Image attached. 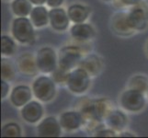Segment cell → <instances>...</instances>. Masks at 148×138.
Here are the masks:
<instances>
[{"instance_id":"obj_1","label":"cell","mask_w":148,"mask_h":138,"mask_svg":"<svg viewBox=\"0 0 148 138\" xmlns=\"http://www.w3.org/2000/svg\"><path fill=\"white\" fill-rule=\"evenodd\" d=\"M32 22L25 17L16 19L12 24V34L18 42L23 44L32 43L35 40V33Z\"/></svg>"},{"instance_id":"obj_2","label":"cell","mask_w":148,"mask_h":138,"mask_svg":"<svg viewBox=\"0 0 148 138\" xmlns=\"http://www.w3.org/2000/svg\"><path fill=\"white\" fill-rule=\"evenodd\" d=\"M55 82L53 78L48 76H40L34 81L32 86L33 94L36 98L42 101L48 102L52 100L55 96Z\"/></svg>"},{"instance_id":"obj_3","label":"cell","mask_w":148,"mask_h":138,"mask_svg":"<svg viewBox=\"0 0 148 138\" xmlns=\"http://www.w3.org/2000/svg\"><path fill=\"white\" fill-rule=\"evenodd\" d=\"M82 59L81 50L76 46H65L59 52L58 65L65 71H70L79 65Z\"/></svg>"},{"instance_id":"obj_4","label":"cell","mask_w":148,"mask_h":138,"mask_svg":"<svg viewBox=\"0 0 148 138\" xmlns=\"http://www.w3.org/2000/svg\"><path fill=\"white\" fill-rule=\"evenodd\" d=\"M67 87L68 89L75 94H81L88 89L90 84L89 74L86 71L79 67L73 70L69 73L67 79Z\"/></svg>"},{"instance_id":"obj_5","label":"cell","mask_w":148,"mask_h":138,"mask_svg":"<svg viewBox=\"0 0 148 138\" xmlns=\"http://www.w3.org/2000/svg\"><path fill=\"white\" fill-rule=\"evenodd\" d=\"M36 64L38 70L42 73H53L57 68V57L55 52L50 47L42 48L37 54Z\"/></svg>"},{"instance_id":"obj_6","label":"cell","mask_w":148,"mask_h":138,"mask_svg":"<svg viewBox=\"0 0 148 138\" xmlns=\"http://www.w3.org/2000/svg\"><path fill=\"white\" fill-rule=\"evenodd\" d=\"M121 104L126 111L137 112L145 107V100L143 92L130 89L122 93Z\"/></svg>"},{"instance_id":"obj_7","label":"cell","mask_w":148,"mask_h":138,"mask_svg":"<svg viewBox=\"0 0 148 138\" xmlns=\"http://www.w3.org/2000/svg\"><path fill=\"white\" fill-rule=\"evenodd\" d=\"M61 124L54 117H47L40 122L37 131L39 136L57 137L61 135Z\"/></svg>"},{"instance_id":"obj_8","label":"cell","mask_w":148,"mask_h":138,"mask_svg":"<svg viewBox=\"0 0 148 138\" xmlns=\"http://www.w3.org/2000/svg\"><path fill=\"white\" fill-rule=\"evenodd\" d=\"M127 22L134 30H143L146 28L147 16L145 9L135 7L127 14Z\"/></svg>"},{"instance_id":"obj_9","label":"cell","mask_w":148,"mask_h":138,"mask_svg":"<svg viewBox=\"0 0 148 138\" xmlns=\"http://www.w3.org/2000/svg\"><path fill=\"white\" fill-rule=\"evenodd\" d=\"M49 20L53 29L63 32L67 29L69 25V17L64 9L60 8H53L49 11Z\"/></svg>"},{"instance_id":"obj_10","label":"cell","mask_w":148,"mask_h":138,"mask_svg":"<svg viewBox=\"0 0 148 138\" xmlns=\"http://www.w3.org/2000/svg\"><path fill=\"white\" fill-rule=\"evenodd\" d=\"M43 115V109L37 101H29L23 106L21 110L22 118L29 124L39 122Z\"/></svg>"},{"instance_id":"obj_11","label":"cell","mask_w":148,"mask_h":138,"mask_svg":"<svg viewBox=\"0 0 148 138\" xmlns=\"http://www.w3.org/2000/svg\"><path fill=\"white\" fill-rule=\"evenodd\" d=\"M60 124L62 128L66 131H73L78 129L83 125V118L81 112L77 111H66L60 116Z\"/></svg>"},{"instance_id":"obj_12","label":"cell","mask_w":148,"mask_h":138,"mask_svg":"<svg viewBox=\"0 0 148 138\" xmlns=\"http://www.w3.org/2000/svg\"><path fill=\"white\" fill-rule=\"evenodd\" d=\"M111 28L116 34L121 35V36H129L134 32L128 25L127 14L125 13H118L112 18Z\"/></svg>"},{"instance_id":"obj_13","label":"cell","mask_w":148,"mask_h":138,"mask_svg":"<svg viewBox=\"0 0 148 138\" xmlns=\"http://www.w3.org/2000/svg\"><path fill=\"white\" fill-rule=\"evenodd\" d=\"M32 99V90L27 86H18L14 88L11 95H10V100L12 104L16 107H22L29 102Z\"/></svg>"},{"instance_id":"obj_14","label":"cell","mask_w":148,"mask_h":138,"mask_svg":"<svg viewBox=\"0 0 148 138\" xmlns=\"http://www.w3.org/2000/svg\"><path fill=\"white\" fill-rule=\"evenodd\" d=\"M71 35L77 41H88L95 36L93 27L86 23H76L71 28Z\"/></svg>"},{"instance_id":"obj_15","label":"cell","mask_w":148,"mask_h":138,"mask_svg":"<svg viewBox=\"0 0 148 138\" xmlns=\"http://www.w3.org/2000/svg\"><path fill=\"white\" fill-rule=\"evenodd\" d=\"M18 68L24 75L32 76L37 72V64L36 60L34 61L33 56L29 54H22L18 59Z\"/></svg>"},{"instance_id":"obj_16","label":"cell","mask_w":148,"mask_h":138,"mask_svg":"<svg viewBox=\"0 0 148 138\" xmlns=\"http://www.w3.org/2000/svg\"><path fill=\"white\" fill-rule=\"evenodd\" d=\"M90 13V8L83 5L75 4L68 8V17L74 23H83L88 19Z\"/></svg>"},{"instance_id":"obj_17","label":"cell","mask_w":148,"mask_h":138,"mask_svg":"<svg viewBox=\"0 0 148 138\" xmlns=\"http://www.w3.org/2000/svg\"><path fill=\"white\" fill-rule=\"evenodd\" d=\"M107 124L116 131H121L127 124V117L121 111H111L106 118Z\"/></svg>"},{"instance_id":"obj_18","label":"cell","mask_w":148,"mask_h":138,"mask_svg":"<svg viewBox=\"0 0 148 138\" xmlns=\"http://www.w3.org/2000/svg\"><path fill=\"white\" fill-rule=\"evenodd\" d=\"M30 20L32 24L37 28H42L48 24L49 20V12L44 7L37 6L32 8L30 12Z\"/></svg>"},{"instance_id":"obj_19","label":"cell","mask_w":148,"mask_h":138,"mask_svg":"<svg viewBox=\"0 0 148 138\" xmlns=\"http://www.w3.org/2000/svg\"><path fill=\"white\" fill-rule=\"evenodd\" d=\"M79 65L80 67L84 68L90 76L98 75L101 68V64L99 57L94 54L88 55L84 60H81Z\"/></svg>"},{"instance_id":"obj_20","label":"cell","mask_w":148,"mask_h":138,"mask_svg":"<svg viewBox=\"0 0 148 138\" xmlns=\"http://www.w3.org/2000/svg\"><path fill=\"white\" fill-rule=\"evenodd\" d=\"M15 15L18 17H27L32 12V4L29 0H14L11 5Z\"/></svg>"},{"instance_id":"obj_21","label":"cell","mask_w":148,"mask_h":138,"mask_svg":"<svg viewBox=\"0 0 148 138\" xmlns=\"http://www.w3.org/2000/svg\"><path fill=\"white\" fill-rule=\"evenodd\" d=\"M21 135V129L18 124L9 122L3 126L1 130L2 137H18Z\"/></svg>"},{"instance_id":"obj_22","label":"cell","mask_w":148,"mask_h":138,"mask_svg":"<svg viewBox=\"0 0 148 138\" xmlns=\"http://www.w3.org/2000/svg\"><path fill=\"white\" fill-rule=\"evenodd\" d=\"M129 87L131 89H135L144 93L148 89V79L144 76H136L131 79Z\"/></svg>"},{"instance_id":"obj_23","label":"cell","mask_w":148,"mask_h":138,"mask_svg":"<svg viewBox=\"0 0 148 138\" xmlns=\"http://www.w3.org/2000/svg\"><path fill=\"white\" fill-rule=\"evenodd\" d=\"M16 50V44H15L14 41L7 36V35H3L1 37V53L4 55L10 56L13 55Z\"/></svg>"},{"instance_id":"obj_24","label":"cell","mask_w":148,"mask_h":138,"mask_svg":"<svg viewBox=\"0 0 148 138\" xmlns=\"http://www.w3.org/2000/svg\"><path fill=\"white\" fill-rule=\"evenodd\" d=\"M14 69L12 65L8 62V60L3 59L1 62V76L4 80H11L14 78Z\"/></svg>"},{"instance_id":"obj_25","label":"cell","mask_w":148,"mask_h":138,"mask_svg":"<svg viewBox=\"0 0 148 138\" xmlns=\"http://www.w3.org/2000/svg\"><path fill=\"white\" fill-rule=\"evenodd\" d=\"M68 76L69 73L68 71H65L62 68H56L53 72V76L52 78L55 83H59V84H63L66 83L68 79Z\"/></svg>"},{"instance_id":"obj_26","label":"cell","mask_w":148,"mask_h":138,"mask_svg":"<svg viewBox=\"0 0 148 138\" xmlns=\"http://www.w3.org/2000/svg\"><path fill=\"white\" fill-rule=\"evenodd\" d=\"M96 136H99V137H104V136H114L115 135V133L114 131L112 130H108V129H101L99 130L98 132H96L95 134Z\"/></svg>"},{"instance_id":"obj_27","label":"cell","mask_w":148,"mask_h":138,"mask_svg":"<svg viewBox=\"0 0 148 138\" xmlns=\"http://www.w3.org/2000/svg\"><path fill=\"white\" fill-rule=\"evenodd\" d=\"M8 89H9V86L7 82V80L1 79V98L5 99L8 94Z\"/></svg>"},{"instance_id":"obj_28","label":"cell","mask_w":148,"mask_h":138,"mask_svg":"<svg viewBox=\"0 0 148 138\" xmlns=\"http://www.w3.org/2000/svg\"><path fill=\"white\" fill-rule=\"evenodd\" d=\"M46 3L50 8H59L64 3V0H46Z\"/></svg>"},{"instance_id":"obj_29","label":"cell","mask_w":148,"mask_h":138,"mask_svg":"<svg viewBox=\"0 0 148 138\" xmlns=\"http://www.w3.org/2000/svg\"><path fill=\"white\" fill-rule=\"evenodd\" d=\"M121 1L127 6H131V5H137L141 0H121Z\"/></svg>"},{"instance_id":"obj_30","label":"cell","mask_w":148,"mask_h":138,"mask_svg":"<svg viewBox=\"0 0 148 138\" xmlns=\"http://www.w3.org/2000/svg\"><path fill=\"white\" fill-rule=\"evenodd\" d=\"M29 1L36 6H42L44 3H46V0H29Z\"/></svg>"},{"instance_id":"obj_31","label":"cell","mask_w":148,"mask_h":138,"mask_svg":"<svg viewBox=\"0 0 148 138\" xmlns=\"http://www.w3.org/2000/svg\"><path fill=\"white\" fill-rule=\"evenodd\" d=\"M104 1H110V0H104Z\"/></svg>"},{"instance_id":"obj_32","label":"cell","mask_w":148,"mask_h":138,"mask_svg":"<svg viewBox=\"0 0 148 138\" xmlns=\"http://www.w3.org/2000/svg\"><path fill=\"white\" fill-rule=\"evenodd\" d=\"M147 96H148V89H147Z\"/></svg>"},{"instance_id":"obj_33","label":"cell","mask_w":148,"mask_h":138,"mask_svg":"<svg viewBox=\"0 0 148 138\" xmlns=\"http://www.w3.org/2000/svg\"><path fill=\"white\" fill-rule=\"evenodd\" d=\"M147 51H148V46H147Z\"/></svg>"}]
</instances>
